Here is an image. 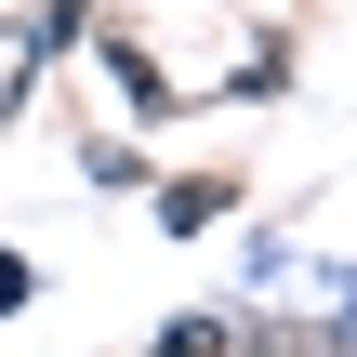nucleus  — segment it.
<instances>
[{"label": "nucleus", "instance_id": "1", "mask_svg": "<svg viewBox=\"0 0 357 357\" xmlns=\"http://www.w3.org/2000/svg\"><path fill=\"white\" fill-rule=\"evenodd\" d=\"M40 53H53V13H26V26H0V119H13V93L40 79Z\"/></svg>", "mask_w": 357, "mask_h": 357}, {"label": "nucleus", "instance_id": "2", "mask_svg": "<svg viewBox=\"0 0 357 357\" xmlns=\"http://www.w3.org/2000/svg\"><path fill=\"white\" fill-rule=\"evenodd\" d=\"M13 305H26V265H13V252H0V318H13Z\"/></svg>", "mask_w": 357, "mask_h": 357}]
</instances>
